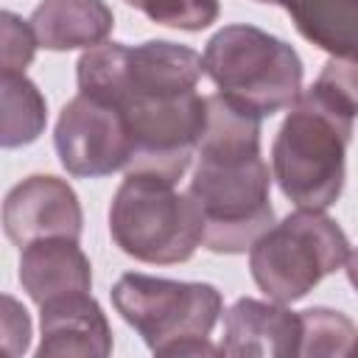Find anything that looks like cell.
<instances>
[{"label":"cell","instance_id":"1","mask_svg":"<svg viewBox=\"0 0 358 358\" xmlns=\"http://www.w3.org/2000/svg\"><path fill=\"white\" fill-rule=\"evenodd\" d=\"M263 117L215 92L187 193L204 215V243L215 255H241L274 227L271 173L260 154Z\"/></svg>","mask_w":358,"mask_h":358},{"label":"cell","instance_id":"2","mask_svg":"<svg viewBox=\"0 0 358 358\" xmlns=\"http://www.w3.org/2000/svg\"><path fill=\"white\" fill-rule=\"evenodd\" d=\"M355 112L313 84L305 90L271 143V171L296 207L327 210L338 201Z\"/></svg>","mask_w":358,"mask_h":358},{"label":"cell","instance_id":"3","mask_svg":"<svg viewBox=\"0 0 358 358\" xmlns=\"http://www.w3.org/2000/svg\"><path fill=\"white\" fill-rule=\"evenodd\" d=\"M112 305L157 355H218L210 333L224 310L210 282H185L151 274H123L112 285Z\"/></svg>","mask_w":358,"mask_h":358},{"label":"cell","instance_id":"4","mask_svg":"<svg viewBox=\"0 0 358 358\" xmlns=\"http://www.w3.org/2000/svg\"><path fill=\"white\" fill-rule=\"evenodd\" d=\"M109 232L120 252L140 263H185L204 243V215L176 182L151 173H126L112 207Z\"/></svg>","mask_w":358,"mask_h":358},{"label":"cell","instance_id":"5","mask_svg":"<svg viewBox=\"0 0 358 358\" xmlns=\"http://www.w3.org/2000/svg\"><path fill=\"white\" fill-rule=\"evenodd\" d=\"M201 62L221 95L260 117L291 109L302 95L299 53L263 28L224 25L210 36Z\"/></svg>","mask_w":358,"mask_h":358},{"label":"cell","instance_id":"6","mask_svg":"<svg viewBox=\"0 0 358 358\" xmlns=\"http://www.w3.org/2000/svg\"><path fill=\"white\" fill-rule=\"evenodd\" d=\"M201 73V56L168 39H148L143 45L103 42L84 50L76 64L78 92L117 109L145 98L193 92Z\"/></svg>","mask_w":358,"mask_h":358},{"label":"cell","instance_id":"7","mask_svg":"<svg viewBox=\"0 0 358 358\" xmlns=\"http://www.w3.org/2000/svg\"><path fill=\"white\" fill-rule=\"evenodd\" d=\"M350 257L344 229L324 210L296 207L249 249V271L274 302H296Z\"/></svg>","mask_w":358,"mask_h":358},{"label":"cell","instance_id":"8","mask_svg":"<svg viewBox=\"0 0 358 358\" xmlns=\"http://www.w3.org/2000/svg\"><path fill=\"white\" fill-rule=\"evenodd\" d=\"M129 123L131 159L126 173L179 182L199 151L207 126V98L193 92L145 98L120 109Z\"/></svg>","mask_w":358,"mask_h":358},{"label":"cell","instance_id":"9","mask_svg":"<svg viewBox=\"0 0 358 358\" xmlns=\"http://www.w3.org/2000/svg\"><path fill=\"white\" fill-rule=\"evenodd\" d=\"M53 145L62 168L81 179L126 171L131 159V137L123 112L84 92L62 106Z\"/></svg>","mask_w":358,"mask_h":358},{"label":"cell","instance_id":"10","mask_svg":"<svg viewBox=\"0 0 358 358\" xmlns=\"http://www.w3.org/2000/svg\"><path fill=\"white\" fill-rule=\"evenodd\" d=\"M3 229L20 249L39 238H81L84 213L76 190L50 173H34L14 185L3 201Z\"/></svg>","mask_w":358,"mask_h":358},{"label":"cell","instance_id":"11","mask_svg":"<svg viewBox=\"0 0 358 358\" xmlns=\"http://www.w3.org/2000/svg\"><path fill=\"white\" fill-rule=\"evenodd\" d=\"M302 313L285 302H263L241 296L224 316V355H299Z\"/></svg>","mask_w":358,"mask_h":358},{"label":"cell","instance_id":"12","mask_svg":"<svg viewBox=\"0 0 358 358\" xmlns=\"http://www.w3.org/2000/svg\"><path fill=\"white\" fill-rule=\"evenodd\" d=\"M42 310V341L36 355L106 358L112 352V327L90 291L53 299Z\"/></svg>","mask_w":358,"mask_h":358},{"label":"cell","instance_id":"13","mask_svg":"<svg viewBox=\"0 0 358 358\" xmlns=\"http://www.w3.org/2000/svg\"><path fill=\"white\" fill-rule=\"evenodd\" d=\"M20 282L42 308L53 299L92 291V266L73 238H39L22 246Z\"/></svg>","mask_w":358,"mask_h":358},{"label":"cell","instance_id":"14","mask_svg":"<svg viewBox=\"0 0 358 358\" xmlns=\"http://www.w3.org/2000/svg\"><path fill=\"white\" fill-rule=\"evenodd\" d=\"M31 25L45 50H90L109 39L115 14L103 0H42Z\"/></svg>","mask_w":358,"mask_h":358},{"label":"cell","instance_id":"15","mask_svg":"<svg viewBox=\"0 0 358 358\" xmlns=\"http://www.w3.org/2000/svg\"><path fill=\"white\" fill-rule=\"evenodd\" d=\"M296 31L338 59H358V0H277Z\"/></svg>","mask_w":358,"mask_h":358},{"label":"cell","instance_id":"16","mask_svg":"<svg viewBox=\"0 0 358 358\" xmlns=\"http://www.w3.org/2000/svg\"><path fill=\"white\" fill-rule=\"evenodd\" d=\"M3 148H20L34 143L48 123V103L39 87L25 73H3Z\"/></svg>","mask_w":358,"mask_h":358},{"label":"cell","instance_id":"17","mask_svg":"<svg viewBox=\"0 0 358 358\" xmlns=\"http://www.w3.org/2000/svg\"><path fill=\"white\" fill-rule=\"evenodd\" d=\"M299 355H358V327L330 308L302 310Z\"/></svg>","mask_w":358,"mask_h":358},{"label":"cell","instance_id":"18","mask_svg":"<svg viewBox=\"0 0 358 358\" xmlns=\"http://www.w3.org/2000/svg\"><path fill=\"white\" fill-rule=\"evenodd\" d=\"M126 3L143 11L151 22L179 31H204L221 14L218 0H126Z\"/></svg>","mask_w":358,"mask_h":358},{"label":"cell","instance_id":"19","mask_svg":"<svg viewBox=\"0 0 358 358\" xmlns=\"http://www.w3.org/2000/svg\"><path fill=\"white\" fill-rule=\"evenodd\" d=\"M0 31H3V73H25V67L34 62V53L39 48L34 25L17 17L14 11H3Z\"/></svg>","mask_w":358,"mask_h":358},{"label":"cell","instance_id":"20","mask_svg":"<svg viewBox=\"0 0 358 358\" xmlns=\"http://www.w3.org/2000/svg\"><path fill=\"white\" fill-rule=\"evenodd\" d=\"M3 350L8 355H22L28 350L31 341V319L28 310L14 299V296H3Z\"/></svg>","mask_w":358,"mask_h":358},{"label":"cell","instance_id":"21","mask_svg":"<svg viewBox=\"0 0 358 358\" xmlns=\"http://www.w3.org/2000/svg\"><path fill=\"white\" fill-rule=\"evenodd\" d=\"M257 3H277V0H257Z\"/></svg>","mask_w":358,"mask_h":358},{"label":"cell","instance_id":"22","mask_svg":"<svg viewBox=\"0 0 358 358\" xmlns=\"http://www.w3.org/2000/svg\"><path fill=\"white\" fill-rule=\"evenodd\" d=\"M355 62H358V59H355Z\"/></svg>","mask_w":358,"mask_h":358}]
</instances>
